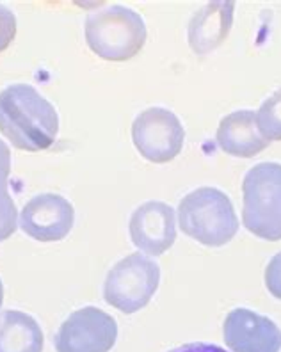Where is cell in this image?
I'll list each match as a JSON object with an SVG mask.
<instances>
[{"label":"cell","instance_id":"17","mask_svg":"<svg viewBox=\"0 0 281 352\" xmlns=\"http://www.w3.org/2000/svg\"><path fill=\"white\" fill-rule=\"evenodd\" d=\"M265 287L271 296L281 301V251L274 254L265 267Z\"/></svg>","mask_w":281,"mask_h":352},{"label":"cell","instance_id":"12","mask_svg":"<svg viewBox=\"0 0 281 352\" xmlns=\"http://www.w3.org/2000/svg\"><path fill=\"white\" fill-rule=\"evenodd\" d=\"M216 141L225 153L240 159H251L269 146V141L256 125V112L249 109L223 118L217 126Z\"/></svg>","mask_w":281,"mask_h":352},{"label":"cell","instance_id":"18","mask_svg":"<svg viewBox=\"0 0 281 352\" xmlns=\"http://www.w3.org/2000/svg\"><path fill=\"white\" fill-rule=\"evenodd\" d=\"M169 352H226L225 349L214 344H205V342H198V344H186L182 347L171 349Z\"/></svg>","mask_w":281,"mask_h":352},{"label":"cell","instance_id":"13","mask_svg":"<svg viewBox=\"0 0 281 352\" xmlns=\"http://www.w3.org/2000/svg\"><path fill=\"white\" fill-rule=\"evenodd\" d=\"M45 336L38 320L20 309L0 314V352H43Z\"/></svg>","mask_w":281,"mask_h":352},{"label":"cell","instance_id":"15","mask_svg":"<svg viewBox=\"0 0 281 352\" xmlns=\"http://www.w3.org/2000/svg\"><path fill=\"white\" fill-rule=\"evenodd\" d=\"M256 125L269 142L281 141V87L260 105Z\"/></svg>","mask_w":281,"mask_h":352},{"label":"cell","instance_id":"7","mask_svg":"<svg viewBox=\"0 0 281 352\" xmlns=\"http://www.w3.org/2000/svg\"><path fill=\"white\" fill-rule=\"evenodd\" d=\"M116 340V318L96 306H84L57 329L54 347L57 352H109Z\"/></svg>","mask_w":281,"mask_h":352},{"label":"cell","instance_id":"14","mask_svg":"<svg viewBox=\"0 0 281 352\" xmlns=\"http://www.w3.org/2000/svg\"><path fill=\"white\" fill-rule=\"evenodd\" d=\"M9 175H11V150L0 139V242L8 241L16 232L18 210L9 194Z\"/></svg>","mask_w":281,"mask_h":352},{"label":"cell","instance_id":"10","mask_svg":"<svg viewBox=\"0 0 281 352\" xmlns=\"http://www.w3.org/2000/svg\"><path fill=\"white\" fill-rule=\"evenodd\" d=\"M223 340L232 352H280L281 329L253 309H232L223 324Z\"/></svg>","mask_w":281,"mask_h":352},{"label":"cell","instance_id":"16","mask_svg":"<svg viewBox=\"0 0 281 352\" xmlns=\"http://www.w3.org/2000/svg\"><path fill=\"white\" fill-rule=\"evenodd\" d=\"M16 36V16L8 6L0 4V52L13 43Z\"/></svg>","mask_w":281,"mask_h":352},{"label":"cell","instance_id":"5","mask_svg":"<svg viewBox=\"0 0 281 352\" xmlns=\"http://www.w3.org/2000/svg\"><path fill=\"white\" fill-rule=\"evenodd\" d=\"M159 283V263L141 253H132L109 271L104 283V299L113 308L132 315L152 301Z\"/></svg>","mask_w":281,"mask_h":352},{"label":"cell","instance_id":"3","mask_svg":"<svg viewBox=\"0 0 281 352\" xmlns=\"http://www.w3.org/2000/svg\"><path fill=\"white\" fill-rule=\"evenodd\" d=\"M86 43L105 60H128L143 50L148 29L143 16L126 6L91 13L86 18Z\"/></svg>","mask_w":281,"mask_h":352},{"label":"cell","instance_id":"11","mask_svg":"<svg viewBox=\"0 0 281 352\" xmlns=\"http://www.w3.org/2000/svg\"><path fill=\"white\" fill-rule=\"evenodd\" d=\"M234 2H210L192 14L187 38L194 54L205 56L223 45L234 25Z\"/></svg>","mask_w":281,"mask_h":352},{"label":"cell","instance_id":"9","mask_svg":"<svg viewBox=\"0 0 281 352\" xmlns=\"http://www.w3.org/2000/svg\"><path fill=\"white\" fill-rule=\"evenodd\" d=\"M128 232L137 250L160 256L177 241V212L164 201L143 203L130 215Z\"/></svg>","mask_w":281,"mask_h":352},{"label":"cell","instance_id":"2","mask_svg":"<svg viewBox=\"0 0 281 352\" xmlns=\"http://www.w3.org/2000/svg\"><path fill=\"white\" fill-rule=\"evenodd\" d=\"M177 215L182 232L207 248L226 245L238 232L234 203L216 187H198L183 196Z\"/></svg>","mask_w":281,"mask_h":352},{"label":"cell","instance_id":"4","mask_svg":"<svg viewBox=\"0 0 281 352\" xmlns=\"http://www.w3.org/2000/svg\"><path fill=\"white\" fill-rule=\"evenodd\" d=\"M243 223L269 242L281 241V164L260 162L243 182Z\"/></svg>","mask_w":281,"mask_h":352},{"label":"cell","instance_id":"6","mask_svg":"<svg viewBox=\"0 0 281 352\" xmlns=\"http://www.w3.org/2000/svg\"><path fill=\"white\" fill-rule=\"evenodd\" d=\"M132 141L148 162L166 164L177 159L182 151L186 130L173 111L150 107L132 123Z\"/></svg>","mask_w":281,"mask_h":352},{"label":"cell","instance_id":"19","mask_svg":"<svg viewBox=\"0 0 281 352\" xmlns=\"http://www.w3.org/2000/svg\"><path fill=\"white\" fill-rule=\"evenodd\" d=\"M2 302H4V287H2V279H0V308H2Z\"/></svg>","mask_w":281,"mask_h":352},{"label":"cell","instance_id":"1","mask_svg":"<svg viewBox=\"0 0 281 352\" xmlns=\"http://www.w3.org/2000/svg\"><path fill=\"white\" fill-rule=\"evenodd\" d=\"M0 132L18 150H47L59 133V114L31 84H11L0 91Z\"/></svg>","mask_w":281,"mask_h":352},{"label":"cell","instance_id":"8","mask_svg":"<svg viewBox=\"0 0 281 352\" xmlns=\"http://www.w3.org/2000/svg\"><path fill=\"white\" fill-rule=\"evenodd\" d=\"M75 208L61 194L43 192L25 203L20 226L38 242L63 241L74 228Z\"/></svg>","mask_w":281,"mask_h":352}]
</instances>
